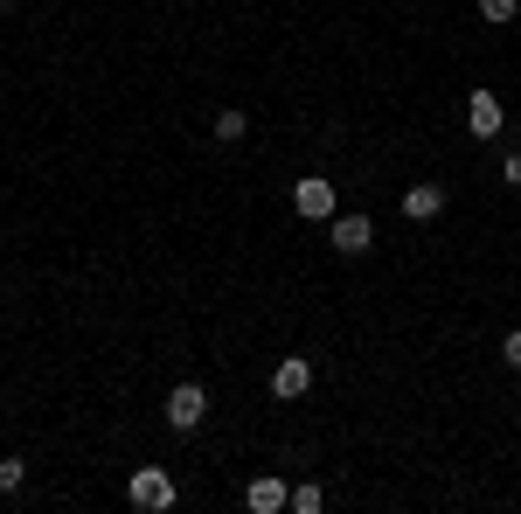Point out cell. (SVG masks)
I'll use <instances>...</instances> for the list:
<instances>
[{"mask_svg": "<svg viewBox=\"0 0 521 514\" xmlns=\"http://www.w3.org/2000/svg\"><path fill=\"white\" fill-rule=\"evenodd\" d=\"M376 244V230H369V216H334V251H348V257H362Z\"/></svg>", "mask_w": 521, "mask_h": 514, "instance_id": "obj_7", "label": "cell"}, {"mask_svg": "<svg viewBox=\"0 0 521 514\" xmlns=\"http://www.w3.org/2000/svg\"><path fill=\"white\" fill-rule=\"evenodd\" d=\"M21 480H28V466L21 459H0V494H21Z\"/></svg>", "mask_w": 521, "mask_h": 514, "instance_id": "obj_10", "label": "cell"}, {"mask_svg": "<svg viewBox=\"0 0 521 514\" xmlns=\"http://www.w3.org/2000/svg\"><path fill=\"white\" fill-rule=\"evenodd\" d=\"M271 389H278L285 403H292V396H306V389H313V362H306V355H285V362L271 369Z\"/></svg>", "mask_w": 521, "mask_h": 514, "instance_id": "obj_4", "label": "cell"}, {"mask_svg": "<svg viewBox=\"0 0 521 514\" xmlns=\"http://www.w3.org/2000/svg\"><path fill=\"white\" fill-rule=\"evenodd\" d=\"M202 417H209V389L202 383H181L174 396H167V424H174V431H195Z\"/></svg>", "mask_w": 521, "mask_h": 514, "instance_id": "obj_2", "label": "cell"}, {"mask_svg": "<svg viewBox=\"0 0 521 514\" xmlns=\"http://www.w3.org/2000/svg\"><path fill=\"white\" fill-rule=\"evenodd\" d=\"M466 126H473V139H494L501 132V98L494 91H473L466 98Z\"/></svg>", "mask_w": 521, "mask_h": 514, "instance_id": "obj_5", "label": "cell"}, {"mask_svg": "<svg viewBox=\"0 0 521 514\" xmlns=\"http://www.w3.org/2000/svg\"><path fill=\"white\" fill-rule=\"evenodd\" d=\"M501 362H508V369H521V327L508 334V341H501Z\"/></svg>", "mask_w": 521, "mask_h": 514, "instance_id": "obj_13", "label": "cell"}, {"mask_svg": "<svg viewBox=\"0 0 521 514\" xmlns=\"http://www.w3.org/2000/svg\"><path fill=\"white\" fill-rule=\"evenodd\" d=\"M480 21H515V0H480Z\"/></svg>", "mask_w": 521, "mask_h": 514, "instance_id": "obj_12", "label": "cell"}, {"mask_svg": "<svg viewBox=\"0 0 521 514\" xmlns=\"http://www.w3.org/2000/svg\"><path fill=\"white\" fill-rule=\"evenodd\" d=\"M438 209H445V188H403V216L410 223H431Z\"/></svg>", "mask_w": 521, "mask_h": 514, "instance_id": "obj_8", "label": "cell"}, {"mask_svg": "<svg viewBox=\"0 0 521 514\" xmlns=\"http://www.w3.org/2000/svg\"><path fill=\"white\" fill-rule=\"evenodd\" d=\"M501 174H508V181H515V188H521V153H515V160H508V167H501Z\"/></svg>", "mask_w": 521, "mask_h": 514, "instance_id": "obj_14", "label": "cell"}, {"mask_svg": "<svg viewBox=\"0 0 521 514\" xmlns=\"http://www.w3.org/2000/svg\"><path fill=\"white\" fill-rule=\"evenodd\" d=\"M285 501H292V487H285V480H271V473L244 487V508H251V514H278Z\"/></svg>", "mask_w": 521, "mask_h": 514, "instance_id": "obj_6", "label": "cell"}, {"mask_svg": "<svg viewBox=\"0 0 521 514\" xmlns=\"http://www.w3.org/2000/svg\"><path fill=\"white\" fill-rule=\"evenodd\" d=\"M292 202H299V216H313V223H327V216H334V181H320V174H306V181L292 188Z\"/></svg>", "mask_w": 521, "mask_h": 514, "instance_id": "obj_3", "label": "cell"}, {"mask_svg": "<svg viewBox=\"0 0 521 514\" xmlns=\"http://www.w3.org/2000/svg\"><path fill=\"white\" fill-rule=\"evenodd\" d=\"M244 112H223V119H216V139H223V146H237V139H244Z\"/></svg>", "mask_w": 521, "mask_h": 514, "instance_id": "obj_9", "label": "cell"}, {"mask_svg": "<svg viewBox=\"0 0 521 514\" xmlns=\"http://www.w3.org/2000/svg\"><path fill=\"white\" fill-rule=\"evenodd\" d=\"M132 508H146V514L174 508V480H167L160 466H139V473H132Z\"/></svg>", "mask_w": 521, "mask_h": 514, "instance_id": "obj_1", "label": "cell"}, {"mask_svg": "<svg viewBox=\"0 0 521 514\" xmlns=\"http://www.w3.org/2000/svg\"><path fill=\"white\" fill-rule=\"evenodd\" d=\"M285 508H299V514H320V487H292V501Z\"/></svg>", "mask_w": 521, "mask_h": 514, "instance_id": "obj_11", "label": "cell"}]
</instances>
